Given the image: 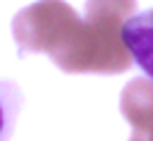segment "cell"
Returning a JSON list of instances; mask_svg holds the SVG:
<instances>
[{"instance_id": "6da1fadb", "label": "cell", "mask_w": 153, "mask_h": 141, "mask_svg": "<svg viewBox=\"0 0 153 141\" xmlns=\"http://www.w3.org/2000/svg\"><path fill=\"white\" fill-rule=\"evenodd\" d=\"M136 0H88L76 38L60 69L69 74H120L131 67L122 41V24L134 14Z\"/></svg>"}, {"instance_id": "7a4b0ae2", "label": "cell", "mask_w": 153, "mask_h": 141, "mask_svg": "<svg viewBox=\"0 0 153 141\" xmlns=\"http://www.w3.org/2000/svg\"><path fill=\"white\" fill-rule=\"evenodd\" d=\"M81 17L65 0H38L24 7L12 22V36L19 55L45 53L55 65H60L79 29Z\"/></svg>"}, {"instance_id": "3957f363", "label": "cell", "mask_w": 153, "mask_h": 141, "mask_svg": "<svg viewBox=\"0 0 153 141\" xmlns=\"http://www.w3.org/2000/svg\"><path fill=\"white\" fill-rule=\"evenodd\" d=\"M120 108L124 119L131 124V136L153 141V81L131 79L122 91Z\"/></svg>"}, {"instance_id": "277c9868", "label": "cell", "mask_w": 153, "mask_h": 141, "mask_svg": "<svg viewBox=\"0 0 153 141\" xmlns=\"http://www.w3.org/2000/svg\"><path fill=\"white\" fill-rule=\"evenodd\" d=\"M122 41L139 69L153 81V7L134 12L124 19Z\"/></svg>"}, {"instance_id": "5b68a950", "label": "cell", "mask_w": 153, "mask_h": 141, "mask_svg": "<svg viewBox=\"0 0 153 141\" xmlns=\"http://www.w3.org/2000/svg\"><path fill=\"white\" fill-rule=\"evenodd\" d=\"M22 110V91L14 81L0 79V141H10L17 115Z\"/></svg>"}, {"instance_id": "8992f818", "label": "cell", "mask_w": 153, "mask_h": 141, "mask_svg": "<svg viewBox=\"0 0 153 141\" xmlns=\"http://www.w3.org/2000/svg\"><path fill=\"white\" fill-rule=\"evenodd\" d=\"M129 141H143V139H139V136H131V139H129Z\"/></svg>"}]
</instances>
